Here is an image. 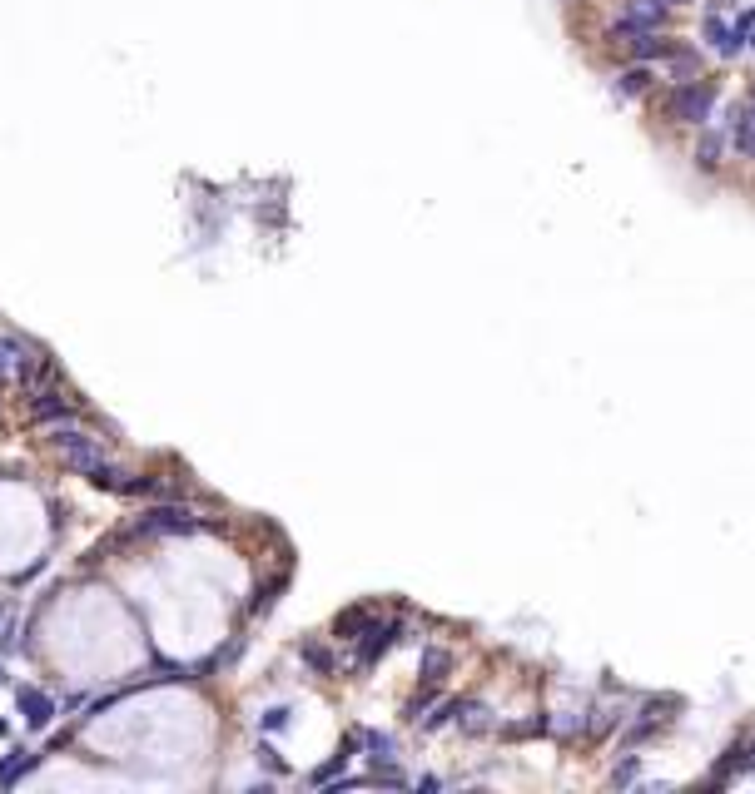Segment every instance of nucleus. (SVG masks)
Listing matches in <instances>:
<instances>
[{"mask_svg": "<svg viewBox=\"0 0 755 794\" xmlns=\"http://www.w3.org/2000/svg\"><path fill=\"white\" fill-rule=\"evenodd\" d=\"M656 90V70L646 65V60H636V65H626L621 75H616V95L621 100H646Z\"/></svg>", "mask_w": 755, "mask_h": 794, "instance_id": "nucleus-8", "label": "nucleus"}, {"mask_svg": "<svg viewBox=\"0 0 755 794\" xmlns=\"http://www.w3.org/2000/svg\"><path fill=\"white\" fill-rule=\"evenodd\" d=\"M666 0H626V10L611 20V40H636V35H651V30H666Z\"/></svg>", "mask_w": 755, "mask_h": 794, "instance_id": "nucleus-3", "label": "nucleus"}, {"mask_svg": "<svg viewBox=\"0 0 755 794\" xmlns=\"http://www.w3.org/2000/svg\"><path fill=\"white\" fill-rule=\"evenodd\" d=\"M636 775H641V765H636V755H631V750H626V760H621V765H616V770H611V785H616V790H626V785H631V780H636Z\"/></svg>", "mask_w": 755, "mask_h": 794, "instance_id": "nucleus-13", "label": "nucleus"}, {"mask_svg": "<svg viewBox=\"0 0 755 794\" xmlns=\"http://www.w3.org/2000/svg\"><path fill=\"white\" fill-rule=\"evenodd\" d=\"M716 115V85L701 75V80H686V85H671L666 95V120H681V125H706Z\"/></svg>", "mask_w": 755, "mask_h": 794, "instance_id": "nucleus-1", "label": "nucleus"}, {"mask_svg": "<svg viewBox=\"0 0 755 794\" xmlns=\"http://www.w3.org/2000/svg\"><path fill=\"white\" fill-rule=\"evenodd\" d=\"M686 80H701V55L691 45H676V55H671V85H686Z\"/></svg>", "mask_w": 755, "mask_h": 794, "instance_id": "nucleus-11", "label": "nucleus"}, {"mask_svg": "<svg viewBox=\"0 0 755 794\" xmlns=\"http://www.w3.org/2000/svg\"><path fill=\"white\" fill-rule=\"evenodd\" d=\"M453 725L462 730V735H492L497 730V715H492V705H482V700H457V715Z\"/></svg>", "mask_w": 755, "mask_h": 794, "instance_id": "nucleus-6", "label": "nucleus"}, {"mask_svg": "<svg viewBox=\"0 0 755 794\" xmlns=\"http://www.w3.org/2000/svg\"><path fill=\"white\" fill-rule=\"evenodd\" d=\"M726 134H731V144H736L746 159H755V100H746V105H731Z\"/></svg>", "mask_w": 755, "mask_h": 794, "instance_id": "nucleus-7", "label": "nucleus"}, {"mask_svg": "<svg viewBox=\"0 0 755 794\" xmlns=\"http://www.w3.org/2000/svg\"><path fill=\"white\" fill-rule=\"evenodd\" d=\"M666 5H686V0H666Z\"/></svg>", "mask_w": 755, "mask_h": 794, "instance_id": "nucleus-15", "label": "nucleus"}, {"mask_svg": "<svg viewBox=\"0 0 755 794\" xmlns=\"http://www.w3.org/2000/svg\"><path fill=\"white\" fill-rule=\"evenodd\" d=\"M736 25H741V35H746V50H755V10H746Z\"/></svg>", "mask_w": 755, "mask_h": 794, "instance_id": "nucleus-14", "label": "nucleus"}, {"mask_svg": "<svg viewBox=\"0 0 755 794\" xmlns=\"http://www.w3.org/2000/svg\"><path fill=\"white\" fill-rule=\"evenodd\" d=\"M701 40H706V50H711V55H721V60H736V55L746 50L741 25H736V20H726L721 10H706V20H701Z\"/></svg>", "mask_w": 755, "mask_h": 794, "instance_id": "nucleus-4", "label": "nucleus"}, {"mask_svg": "<svg viewBox=\"0 0 755 794\" xmlns=\"http://www.w3.org/2000/svg\"><path fill=\"white\" fill-rule=\"evenodd\" d=\"M726 144H731V134H721V130H706L701 125V139H696V164L711 174L721 159H726Z\"/></svg>", "mask_w": 755, "mask_h": 794, "instance_id": "nucleus-10", "label": "nucleus"}, {"mask_svg": "<svg viewBox=\"0 0 755 794\" xmlns=\"http://www.w3.org/2000/svg\"><path fill=\"white\" fill-rule=\"evenodd\" d=\"M671 710H676V700H666V695H651L636 715H626V735H621V750H636V745H651L666 725H671Z\"/></svg>", "mask_w": 755, "mask_h": 794, "instance_id": "nucleus-2", "label": "nucleus"}, {"mask_svg": "<svg viewBox=\"0 0 755 794\" xmlns=\"http://www.w3.org/2000/svg\"><path fill=\"white\" fill-rule=\"evenodd\" d=\"M676 45H681V40H671L666 30H651V35L626 40V55H631V60H671V55H676Z\"/></svg>", "mask_w": 755, "mask_h": 794, "instance_id": "nucleus-9", "label": "nucleus"}, {"mask_svg": "<svg viewBox=\"0 0 755 794\" xmlns=\"http://www.w3.org/2000/svg\"><path fill=\"white\" fill-rule=\"evenodd\" d=\"M621 725H626V705H592V710L582 715V740H587V745H602Z\"/></svg>", "mask_w": 755, "mask_h": 794, "instance_id": "nucleus-5", "label": "nucleus"}, {"mask_svg": "<svg viewBox=\"0 0 755 794\" xmlns=\"http://www.w3.org/2000/svg\"><path fill=\"white\" fill-rule=\"evenodd\" d=\"M448 670H453V656H448V651H428V656H423V680H428V685H438Z\"/></svg>", "mask_w": 755, "mask_h": 794, "instance_id": "nucleus-12", "label": "nucleus"}]
</instances>
